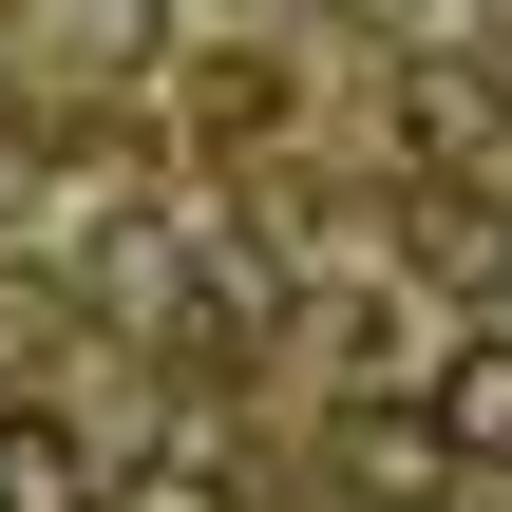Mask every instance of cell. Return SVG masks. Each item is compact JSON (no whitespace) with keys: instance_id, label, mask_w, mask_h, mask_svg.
Returning a JSON list of instances; mask_svg holds the SVG:
<instances>
[{"instance_id":"cell-1","label":"cell","mask_w":512,"mask_h":512,"mask_svg":"<svg viewBox=\"0 0 512 512\" xmlns=\"http://www.w3.org/2000/svg\"><path fill=\"white\" fill-rule=\"evenodd\" d=\"M380 114H399V152H418V171H494V152H512V76H494V57H456V38H437V57H399V76H380Z\"/></svg>"},{"instance_id":"cell-3","label":"cell","mask_w":512,"mask_h":512,"mask_svg":"<svg viewBox=\"0 0 512 512\" xmlns=\"http://www.w3.org/2000/svg\"><path fill=\"white\" fill-rule=\"evenodd\" d=\"M0 512H114V475L76 456V418H38V399H0Z\"/></svg>"},{"instance_id":"cell-2","label":"cell","mask_w":512,"mask_h":512,"mask_svg":"<svg viewBox=\"0 0 512 512\" xmlns=\"http://www.w3.org/2000/svg\"><path fill=\"white\" fill-rule=\"evenodd\" d=\"M418 399H437L456 475H512V323H456V342L418 361Z\"/></svg>"},{"instance_id":"cell-4","label":"cell","mask_w":512,"mask_h":512,"mask_svg":"<svg viewBox=\"0 0 512 512\" xmlns=\"http://www.w3.org/2000/svg\"><path fill=\"white\" fill-rule=\"evenodd\" d=\"M114 512H247V475H228L209 437H171V456H133V475H114Z\"/></svg>"}]
</instances>
